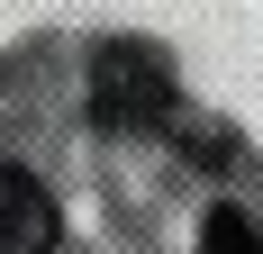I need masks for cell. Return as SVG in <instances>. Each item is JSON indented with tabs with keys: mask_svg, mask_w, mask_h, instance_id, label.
<instances>
[{
	"mask_svg": "<svg viewBox=\"0 0 263 254\" xmlns=\"http://www.w3.org/2000/svg\"><path fill=\"white\" fill-rule=\"evenodd\" d=\"M54 236H64L54 191L27 164H0V254H54Z\"/></svg>",
	"mask_w": 263,
	"mask_h": 254,
	"instance_id": "7a4b0ae2",
	"label": "cell"
},
{
	"mask_svg": "<svg viewBox=\"0 0 263 254\" xmlns=\"http://www.w3.org/2000/svg\"><path fill=\"white\" fill-rule=\"evenodd\" d=\"M200 254H263V236H254V218H245L236 200H218L209 227H200Z\"/></svg>",
	"mask_w": 263,
	"mask_h": 254,
	"instance_id": "3957f363",
	"label": "cell"
},
{
	"mask_svg": "<svg viewBox=\"0 0 263 254\" xmlns=\"http://www.w3.org/2000/svg\"><path fill=\"white\" fill-rule=\"evenodd\" d=\"M91 118L100 127H173V64L155 46H100V64H91Z\"/></svg>",
	"mask_w": 263,
	"mask_h": 254,
	"instance_id": "6da1fadb",
	"label": "cell"
}]
</instances>
